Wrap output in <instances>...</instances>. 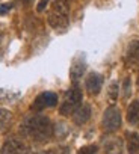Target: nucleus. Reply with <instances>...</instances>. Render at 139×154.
Masks as SVG:
<instances>
[{
    "mask_svg": "<svg viewBox=\"0 0 139 154\" xmlns=\"http://www.w3.org/2000/svg\"><path fill=\"white\" fill-rule=\"evenodd\" d=\"M21 134L27 139H30L35 143H44L53 136V124L47 116L42 115H33L24 118L21 122Z\"/></svg>",
    "mask_w": 139,
    "mask_h": 154,
    "instance_id": "obj_1",
    "label": "nucleus"
},
{
    "mask_svg": "<svg viewBox=\"0 0 139 154\" xmlns=\"http://www.w3.org/2000/svg\"><path fill=\"white\" fill-rule=\"evenodd\" d=\"M47 21L53 29L63 30L70 23V5H68V2L54 0V3L50 8Z\"/></svg>",
    "mask_w": 139,
    "mask_h": 154,
    "instance_id": "obj_2",
    "label": "nucleus"
},
{
    "mask_svg": "<svg viewBox=\"0 0 139 154\" xmlns=\"http://www.w3.org/2000/svg\"><path fill=\"white\" fill-rule=\"evenodd\" d=\"M82 104V89L79 88V85H73L70 88L63 97V101L60 104V115L68 116V115H73L74 110Z\"/></svg>",
    "mask_w": 139,
    "mask_h": 154,
    "instance_id": "obj_3",
    "label": "nucleus"
},
{
    "mask_svg": "<svg viewBox=\"0 0 139 154\" xmlns=\"http://www.w3.org/2000/svg\"><path fill=\"white\" fill-rule=\"evenodd\" d=\"M101 125L106 131H115L121 127V112L115 107V106H109L104 110L103 119H101Z\"/></svg>",
    "mask_w": 139,
    "mask_h": 154,
    "instance_id": "obj_4",
    "label": "nucleus"
},
{
    "mask_svg": "<svg viewBox=\"0 0 139 154\" xmlns=\"http://www.w3.org/2000/svg\"><path fill=\"white\" fill-rule=\"evenodd\" d=\"M56 104H57V95L54 92H42L33 100L32 109L36 112H41L47 107H54Z\"/></svg>",
    "mask_w": 139,
    "mask_h": 154,
    "instance_id": "obj_5",
    "label": "nucleus"
},
{
    "mask_svg": "<svg viewBox=\"0 0 139 154\" xmlns=\"http://www.w3.org/2000/svg\"><path fill=\"white\" fill-rule=\"evenodd\" d=\"M2 154H30V148L20 139L11 137L2 146Z\"/></svg>",
    "mask_w": 139,
    "mask_h": 154,
    "instance_id": "obj_6",
    "label": "nucleus"
},
{
    "mask_svg": "<svg viewBox=\"0 0 139 154\" xmlns=\"http://www.w3.org/2000/svg\"><path fill=\"white\" fill-rule=\"evenodd\" d=\"M85 86L86 91L92 95H97L103 86V75L98 72H89L86 75V80H85Z\"/></svg>",
    "mask_w": 139,
    "mask_h": 154,
    "instance_id": "obj_7",
    "label": "nucleus"
},
{
    "mask_svg": "<svg viewBox=\"0 0 139 154\" xmlns=\"http://www.w3.org/2000/svg\"><path fill=\"white\" fill-rule=\"evenodd\" d=\"M125 63L130 68L139 66V41H131L125 51Z\"/></svg>",
    "mask_w": 139,
    "mask_h": 154,
    "instance_id": "obj_8",
    "label": "nucleus"
},
{
    "mask_svg": "<svg viewBox=\"0 0 139 154\" xmlns=\"http://www.w3.org/2000/svg\"><path fill=\"white\" fill-rule=\"evenodd\" d=\"M85 69H86V63H85V59L83 57H76L73 65H71V72H70V75H71V82L74 85H79L80 79L83 77L85 74Z\"/></svg>",
    "mask_w": 139,
    "mask_h": 154,
    "instance_id": "obj_9",
    "label": "nucleus"
},
{
    "mask_svg": "<svg viewBox=\"0 0 139 154\" xmlns=\"http://www.w3.org/2000/svg\"><path fill=\"white\" fill-rule=\"evenodd\" d=\"M89 118H91V107H89L88 104H80V106L74 110V113H73V121H74V124H77V125L86 124Z\"/></svg>",
    "mask_w": 139,
    "mask_h": 154,
    "instance_id": "obj_10",
    "label": "nucleus"
},
{
    "mask_svg": "<svg viewBox=\"0 0 139 154\" xmlns=\"http://www.w3.org/2000/svg\"><path fill=\"white\" fill-rule=\"evenodd\" d=\"M127 121L133 127L139 125V101L137 100L130 103V106L127 109Z\"/></svg>",
    "mask_w": 139,
    "mask_h": 154,
    "instance_id": "obj_11",
    "label": "nucleus"
},
{
    "mask_svg": "<svg viewBox=\"0 0 139 154\" xmlns=\"http://www.w3.org/2000/svg\"><path fill=\"white\" fill-rule=\"evenodd\" d=\"M127 151L128 154H139V134L134 131L127 133Z\"/></svg>",
    "mask_w": 139,
    "mask_h": 154,
    "instance_id": "obj_12",
    "label": "nucleus"
},
{
    "mask_svg": "<svg viewBox=\"0 0 139 154\" xmlns=\"http://www.w3.org/2000/svg\"><path fill=\"white\" fill-rule=\"evenodd\" d=\"M12 124V113L6 109H0V133L6 131Z\"/></svg>",
    "mask_w": 139,
    "mask_h": 154,
    "instance_id": "obj_13",
    "label": "nucleus"
},
{
    "mask_svg": "<svg viewBox=\"0 0 139 154\" xmlns=\"http://www.w3.org/2000/svg\"><path fill=\"white\" fill-rule=\"evenodd\" d=\"M106 154H122V143L118 139L109 140L106 143Z\"/></svg>",
    "mask_w": 139,
    "mask_h": 154,
    "instance_id": "obj_14",
    "label": "nucleus"
},
{
    "mask_svg": "<svg viewBox=\"0 0 139 154\" xmlns=\"http://www.w3.org/2000/svg\"><path fill=\"white\" fill-rule=\"evenodd\" d=\"M107 98L110 103H115L116 98H118V83L116 82H112L109 85V89H107Z\"/></svg>",
    "mask_w": 139,
    "mask_h": 154,
    "instance_id": "obj_15",
    "label": "nucleus"
},
{
    "mask_svg": "<svg viewBox=\"0 0 139 154\" xmlns=\"http://www.w3.org/2000/svg\"><path fill=\"white\" fill-rule=\"evenodd\" d=\"M130 79L127 77V79L124 80V83H122V98L125 100V98H128L130 97V94H131V88H130Z\"/></svg>",
    "mask_w": 139,
    "mask_h": 154,
    "instance_id": "obj_16",
    "label": "nucleus"
},
{
    "mask_svg": "<svg viewBox=\"0 0 139 154\" xmlns=\"http://www.w3.org/2000/svg\"><path fill=\"white\" fill-rule=\"evenodd\" d=\"M77 154H98V148L95 145H86V146L80 148Z\"/></svg>",
    "mask_w": 139,
    "mask_h": 154,
    "instance_id": "obj_17",
    "label": "nucleus"
},
{
    "mask_svg": "<svg viewBox=\"0 0 139 154\" xmlns=\"http://www.w3.org/2000/svg\"><path fill=\"white\" fill-rule=\"evenodd\" d=\"M12 8L11 3H5V5H0V15H5L9 12V9Z\"/></svg>",
    "mask_w": 139,
    "mask_h": 154,
    "instance_id": "obj_18",
    "label": "nucleus"
},
{
    "mask_svg": "<svg viewBox=\"0 0 139 154\" xmlns=\"http://www.w3.org/2000/svg\"><path fill=\"white\" fill-rule=\"evenodd\" d=\"M47 2H48V0H42V2L38 5V11L41 12V11H44V8H45V5H47Z\"/></svg>",
    "mask_w": 139,
    "mask_h": 154,
    "instance_id": "obj_19",
    "label": "nucleus"
},
{
    "mask_svg": "<svg viewBox=\"0 0 139 154\" xmlns=\"http://www.w3.org/2000/svg\"><path fill=\"white\" fill-rule=\"evenodd\" d=\"M21 2H23V3H30L32 0H21Z\"/></svg>",
    "mask_w": 139,
    "mask_h": 154,
    "instance_id": "obj_20",
    "label": "nucleus"
},
{
    "mask_svg": "<svg viewBox=\"0 0 139 154\" xmlns=\"http://www.w3.org/2000/svg\"><path fill=\"white\" fill-rule=\"evenodd\" d=\"M137 88H139V77H137Z\"/></svg>",
    "mask_w": 139,
    "mask_h": 154,
    "instance_id": "obj_21",
    "label": "nucleus"
},
{
    "mask_svg": "<svg viewBox=\"0 0 139 154\" xmlns=\"http://www.w3.org/2000/svg\"><path fill=\"white\" fill-rule=\"evenodd\" d=\"M62 2H70V0H62Z\"/></svg>",
    "mask_w": 139,
    "mask_h": 154,
    "instance_id": "obj_22",
    "label": "nucleus"
}]
</instances>
